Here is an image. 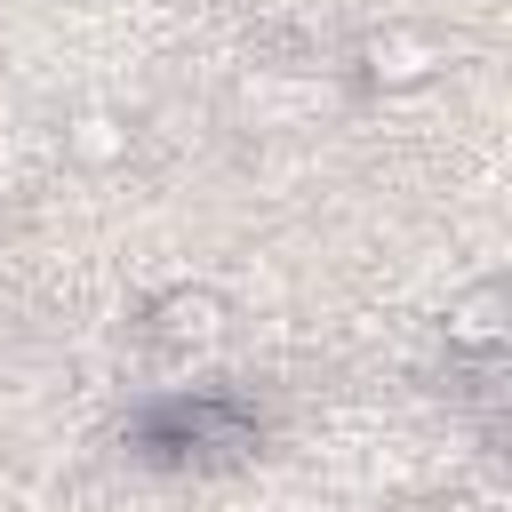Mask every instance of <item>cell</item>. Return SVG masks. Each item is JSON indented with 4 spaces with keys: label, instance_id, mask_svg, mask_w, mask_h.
<instances>
[{
    "label": "cell",
    "instance_id": "obj_3",
    "mask_svg": "<svg viewBox=\"0 0 512 512\" xmlns=\"http://www.w3.org/2000/svg\"><path fill=\"white\" fill-rule=\"evenodd\" d=\"M440 336L456 360H496L512 344V288L504 280H472L440 304Z\"/></svg>",
    "mask_w": 512,
    "mask_h": 512
},
{
    "label": "cell",
    "instance_id": "obj_4",
    "mask_svg": "<svg viewBox=\"0 0 512 512\" xmlns=\"http://www.w3.org/2000/svg\"><path fill=\"white\" fill-rule=\"evenodd\" d=\"M128 152H136V128H128V112H112V104H88V112H72V120H64V160H72V168L104 176V168H128Z\"/></svg>",
    "mask_w": 512,
    "mask_h": 512
},
{
    "label": "cell",
    "instance_id": "obj_2",
    "mask_svg": "<svg viewBox=\"0 0 512 512\" xmlns=\"http://www.w3.org/2000/svg\"><path fill=\"white\" fill-rule=\"evenodd\" d=\"M144 336L168 344V352H208V344L232 336V296L216 280H176L144 304Z\"/></svg>",
    "mask_w": 512,
    "mask_h": 512
},
{
    "label": "cell",
    "instance_id": "obj_1",
    "mask_svg": "<svg viewBox=\"0 0 512 512\" xmlns=\"http://www.w3.org/2000/svg\"><path fill=\"white\" fill-rule=\"evenodd\" d=\"M448 72V40L424 32V24H376L352 40V80L368 96H416Z\"/></svg>",
    "mask_w": 512,
    "mask_h": 512
},
{
    "label": "cell",
    "instance_id": "obj_5",
    "mask_svg": "<svg viewBox=\"0 0 512 512\" xmlns=\"http://www.w3.org/2000/svg\"><path fill=\"white\" fill-rule=\"evenodd\" d=\"M448 512H496V496H448Z\"/></svg>",
    "mask_w": 512,
    "mask_h": 512
}]
</instances>
